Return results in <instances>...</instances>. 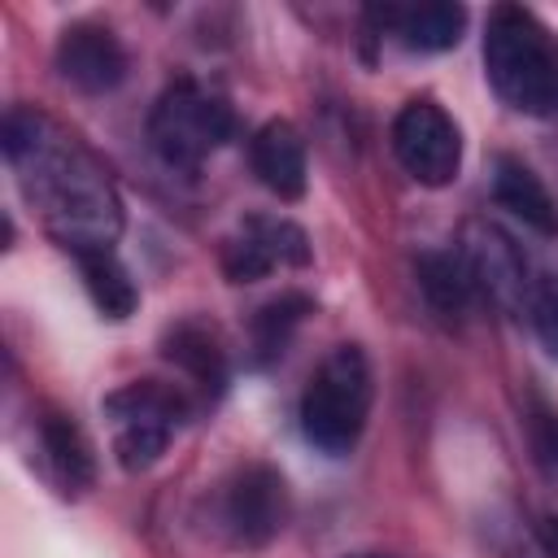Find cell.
<instances>
[{
	"instance_id": "9a60e30c",
	"label": "cell",
	"mask_w": 558,
	"mask_h": 558,
	"mask_svg": "<svg viewBox=\"0 0 558 558\" xmlns=\"http://www.w3.org/2000/svg\"><path fill=\"white\" fill-rule=\"evenodd\" d=\"M418 288L427 296V305L440 314V318H462L471 310V301L480 296L475 292V279H471V266L462 257V248H432L418 257Z\"/></svg>"
},
{
	"instance_id": "2e32d148",
	"label": "cell",
	"mask_w": 558,
	"mask_h": 558,
	"mask_svg": "<svg viewBox=\"0 0 558 558\" xmlns=\"http://www.w3.org/2000/svg\"><path fill=\"white\" fill-rule=\"evenodd\" d=\"M161 353L201 388V392H222L227 384V353L218 344V336L201 323H179L166 331Z\"/></svg>"
},
{
	"instance_id": "6da1fadb",
	"label": "cell",
	"mask_w": 558,
	"mask_h": 558,
	"mask_svg": "<svg viewBox=\"0 0 558 558\" xmlns=\"http://www.w3.org/2000/svg\"><path fill=\"white\" fill-rule=\"evenodd\" d=\"M4 161L22 196L39 209L48 235L74 257L113 248L122 231V201L100 161L39 109H9L0 126Z\"/></svg>"
},
{
	"instance_id": "5bb4252c",
	"label": "cell",
	"mask_w": 558,
	"mask_h": 558,
	"mask_svg": "<svg viewBox=\"0 0 558 558\" xmlns=\"http://www.w3.org/2000/svg\"><path fill=\"white\" fill-rule=\"evenodd\" d=\"M39 445H44V458H48L52 480H57L65 493H83V488L96 480L92 440L83 436V427H78L70 414L48 410V414L39 418Z\"/></svg>"
},
{
	"instance_id": "5b68a950",
	"label": "cell",
	"mask_w": 558,
	"mask_h": 558,
	"mask_svg": "<svg viewBox=\"0 0 558 558\" xmlns=\"http://www.w3.org/2000/svg\"><path fill=\"white\" fill-rule=\"evenodd\" d=\"M105 418L113 427V453L126 471L153 466L179 423L187 418V397L157 379H135L105 397Z\"/></svg>"
},
{
	"instance_id": "30bf717a",
	"label": "cell",
	"mask_w": 558,
	"mask_h": 558,
	"mask_svg": "<svg viewBox=\"0 0 558 558\" xmlns=\"http://www.w3.org/2000/svg\"><path fill=\"white\" fill-rule=\"evenodd\" d=\"M57 70L70 87L100 96L113 92L126 78V48L122 39L100 22H74L57 39Z\"/></svg>"
},
{
	"instance_id": "e0dca14e",
	"label": "cell",
	"mask_w": 558,
	"mask_h": 558,
	"mask_svg": "<svg viewBox=\"0 0 558 558\" xmlns=\"http://www.w3.org/2000/svg\"><path fill=\"white\" fill-rule=\"evenodd\" d=\"M78 270H83V283H87V292H92V301L105 318H126L135 310L140 292H135V283H131V275H126V266L118 262L113 248L78 253Z\"/></svg>"
},
{
	"instance_id": "52a82bcc",
	"label": "cell",
	"mask_w": 558,
	"mask_h": 558,
	"mask_svg": "<svg viewBox=\"0 0 558 558\" xmlns=\"http://www.w3.org/2000/svg\"><path fill=\"white\" fill-rule=\"evenodd\" d=\"M392 153L423 187H445L462 166V135L436 100H410L392 118Z\"/></svg>"
},
{
	"instance_id": "8992f818",
	"label": "cell",
	"mask_w": 558,
	"mask_h": 558,
	"mask_svg": "<svg viewBox=\"0 0 558 558\" xmlns=\"http://www.w3.org/2000/svg\"><path fill=\"white\" fill-rule=\"evenodd\" d=\"M288 510H292L288 484H283V475H279L275 466H266V462L240 466V471L222 484V493H218V527H222V532L231 536V545H240V549H262V545H270V541L283 532Z\"/></svg>"
},
{
	"instance_id": "7c38bea8",
	"label": "cell",
	"mask_w": 558,
	"mask_h": 558,
	"mask_svg": "<svg viewBox=\"0 0 558 558\" xmlns=\"http://www.w3.org/2000/svg\"><path fill=\"white\" fill-rule=\"evenodd\" d=\"M493 196L501 209H510L536 235H558V205H554L549 187L541 183V174L532 166H523L519 157H497Z\"/></svg>"
},
{
	"instance_id": "44dd1931",
	"label": "cell",
	"mask_w": 558,
	"mask_h": 558,
	"mask_svg": "<svg viewBox=\"0 0 558 558\" xmlns=\"http://www.w3.org/2000/svg\"><path fill=\"white\" fill-rule=\"evenodd\" d=\"M349 558H384V554H349Z\"/></svg>"
},
{
	"instance_id": "277c9868",
	"label": "cell",
	"mask_w": 558,
	"mask_h": 558,
	"mask_svg": "<svg viewBox=\"0 0 558 558\" xmlns=\"http://www.w3.org/2000/svg\"><path fill=\"white\" fill-rule=\"evenodd\" d=\"M235 135V109L222 92L179 78L170 83L153 113H148V140L166 166L196 170L209 153H218Z\"/></svg>"
},
{
	"instance_id": "9c48e42d",
	"label": "cell",
	"mask_w": 558,
	"mask_h": 558,
	"mask_svg": "<svg viewBox=\"0 0 558 558\" xmlns=\"http://www.w3.org/2000/svg\"><path fill=\"white\" fill-rule=\"evenodd\" d=\"M462 257L471 266V279H475V292L488 296L493 305L501 310H523L532 305V283H527V262L519 253V244L493 227V222H471L466 235H462Z\"/></svg>"
},
{
	"instance_id": "d6986e66",
	"label": "cell",
	"mask_w": 558,
	"mask_h": 558,
	"mask_svg": "<svg viewBox=\"0 0 558 558\" xmlns=\"http://www.w3.org/2000/svg\"><path fill=\"white\" fill-rule=\"evenodd\" d=\"M532 323H536V336H541V344L558 357V279H549V283H541L536 292H532Z\"/></svg>"
},
{
	"instance_id": "ffe728a7",
	"label": "cell",
	"mask_w": 558,
	"mask_h": 558,
	"mask_svg": "<svg viewBox=\"0 0 558 558\" xmlns=\"http://www.w3.org/2000/svg\"><path fill=\"white\" fill-rule=\"evenodd\" d=\"M541 545H545L549 558H558V519H554V514L541 519Z\"/></svg>"
},
{
	"instance_id": "3957f363",
	"label": "cell",
	"mask_w": 558,
	"mask_h": 558,
	"mask_svg": "<svg viewBox=\"0 0 558 558\" xmlns=\"http://www.w3.org/2000/svg\"><path fill=\"white\" fill-rule=\"evenodd\" d=\"M366 414H371V362L357 344H336L301 397V432L314 449L340 458L362 440Z\"/></svg>"
},
{
	"instance_id": "4fadbf2b",
	"label": "cell",
	"mask_w": 558,
	"mask_h": 558,
	"mask_svg": "<svg viewBox=\"0 0 558 558\" xmlns=\"http://www.w3.org/2000/svg\"><path fill=\"white\" fill-rule=\"evenodd\" d=\"M379 17L397 31V39L410 52H445L466 31V9L453 4V0H427V4H410V9H384Z\"/></svg>"
},
{
	"instance_id": "7a4b0ae2",
	"label": "cell",
	"mask_w": 558,
	"mask_h": 558,
	"mask_svg": "<svg viewBox=\"0 0 558 558\" xmlns=\"http://www.w3.org/2000/svg\"><path fill=\"white\" fill-rule=\"evenodd\" d=\"M484 70L493 92L532 118L558 113V39L523 4H497L484 26Z\"/></svg>"
},
{
	"instance_id": "ac0fdd59",
	"label": "cell",
	"mask_w": 558,
	"mask_h": 558,
	"mask_svg": "<svg viewBox=\"0 0 558 558\" xmlns=\"http://www.w3.org/2000/svg\"><path fill=\"white\" fill-rule=\"evenodd\" d=\"M310 310H314V305H310V296H301V292H283V296L266 301V305L253 314V327H248V331H253V362L266 366V362L283 357L292 331L301 327V318H305Z\"/></svg>"
},
{
	"instance_id": "8fae6325",
	"label": "cell",
	"mask_w": 558,
	"mask_h": 558,
	"mask_svg": "<svg viewBox=\"0 0 558 558\" xmlns=\"http://www.w3.org/2000/svg\"><path fill=\"white\" fill-rule=\"evenodd\" d=\"M248 166H253L257 183L266 192H275L279 201H301L305 196V179H310L305 140L292 122L270 118L266 126H257L253 140H248Z\"/></svg>"
},
{
	"instance_id": "ba28073f",
	"label": "cell",
	"mask_w": 558,
	"mask_h": 558,
	"mask_svg": "<svg viewBox=\"0 0 558 558\" xmlns=\"http://www.w3.org/2000/svg\"><path fill=\"white\" fill-rule=\"evenodd\" d=\"M310 257H314L310 235L292 218H270V214L244 218L240 231L222 244V270L231 283H257L270 270L310 266Z\"/></svg>"
}]
</instances>
